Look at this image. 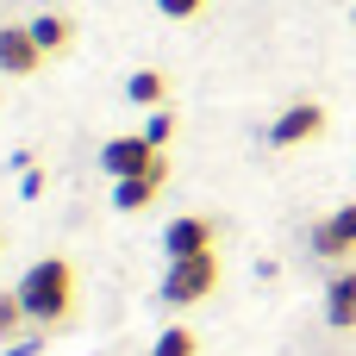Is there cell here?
Instances as JSON below:
<instances>
[{"mask_svg": "<svg viewBox=\"0 0 356 356\" xmlns=\"http://www.w3.org/2000/svg\"><path fill=\"white\" fill-rule=\"evenodd\" d=\"M13 294H19V307H25L31 325H63L75 313V269H69V257H38L19 275Z\"/></svg>", "mask_w": 356, "mask_h": 356, "instance_id": "obj_1", "label": "cell"}, {"mask_svg": "<svg viewBox=\"0 0 356 356\" xmlns=\"http://www.w3.org/2000/svg\"><path fill=\"white\" fill-rule=\"evenodd\" d=\"M219 288V257L207 250V257H175L169 269H163V300L181 313V307H200L207 294Z\"/></svg>", "mask_w": 356, "mask_h": 356, "instance_id": "obj_2", "label": "cell"}, {"mask_svg": "<svg viewBox=\"0 0 356 356\" xmlns=\"http://www.w3.org/2000/svg\"><path fill=\"white\" fill-rule=\"evenodd\" d=\"M163 163V150L144 138V131H125V138H106L100 144V169L113 175V181H131V175H144V169H156Z\"/></svg>", "mask_w": 356, "mask_h": 356, "instance_id": "obj_3", "label": "cell"}, {"mask_svg": "<svg viewBox=\"0 0 356 356\" xmlns=\"http://www.w3.org/2000/svg\"><path fill=\"white\" fill-rule=\"evenodd\" d=\"M313 257H325V263H350L356 257V200H344L338 213H325L313 225Z\"/></svg>", "mask_w": 356, "mask_h": 356, "instance_id": "obj_4", "label": "cell"}, {"mask_svg": "<svg viewBox=\"0 0 356 356\" xmlns=\"http://www.w3.org/2000/svg\"><path fill=\"white\" fill-rule=\"evenodd\" d=\"M319 131H325V106H319V100H294L288 113H275L269 144H275V150H294V144H313Z\"/></svg>", "mask_w": 356, "mask_h": 356, "instance_id": "obj_5", "label": "cell"}, {"mask_svg": "<svg viewBox=\"0 0 356 356\" xmlns=\"http://www.w3.org/2000/svg\"><path fill=\"white\" fill-rule=\"evenodd\" d=\"M163 250H169V263H175V257H207V250H213V219H200V213L169 219V225H163Z\"/></svg>", "mask_w": 356, "mask_h": 356, "instance_id": "obj_6", "label": "cell"}, {"mask_svg": "<svg viewBox=\"0 0 356 356\" xmlns=\"http://www.w3.org/2000/svg\"><path fill=\"white\" fill-rule=\"evenodd\" d=\"M38 63H44V50H38L31 25H0V75H31Z\"/></svg>", "mask_w": 356, "mask_h": 356, "instance_id": "obj_7", "label": "cell"}, {"mask_svg": "<svg viewBox=\"0 0 356 356\" xmlns=\"http://www.w3.org/2000/svg\"><path fill=\"white\" fill-rule=\"evenodd\" d=\"M163 181H169V163H156V169H144V175L119 181V188H113V207H119V213H144V207L163 194Z\"/></svg>", "mask_w": 356, "mask_h": 356, "instance_id": "obj_8", "label": "cell"}, {"mask_svg": "<svg viewBox=\"0 0 356 356\" xmlns=\"http://www.w3.org/2000/svg\"><path fill=\"white\" fill-rule=\"evenodd\" d=\"M325 319L338 332H356V269H338L332 288H325Z\"/></svg>", "mask_w": 356, "mask_h": 356, "instance_id": "obj_9", "label": "cell"}, {"mask_svg": "<svg viewBox=\"0 0 356 356\" xmlns=\"http://www.w3.org/2000/svg\"><path fill=\"white\" fill-rule=\"evenodd\" d=\"M125 94H131V106H150V113H156V106L169 100V75H163V69H138V75L125 81Z\"/></svg>", "mask_w": 356, "mask_h": 356, "instance_id": "obj_10", "label": "cell"}, {"mask_svg": "<svg viewBox=\"0 0 356 356\" xmlns=\"http://www.w3.org/2000/svg\"><path fill=\"white\" fill-rule=\"evenodd\" d=\"M31 38H38L44 56H56V50H69V19H63V13H38V19H31Z\"/></svg>", "mask_w": 356, "mask_h": 356, "instance_id": "obj_11", "label": "cell"}, {"mask_svg": "<svg viewBox=\"0 0 356 356\" xmlns=\"http://www.w3.org/2000/svg\"><path fill=\"white\" fill-rule=\"evenodd\" d=\"M150 356H200V338H194L188 325H163L156 344H150Z\"/></svg>", "mask_w": 356, "mask_h": 356, "instance_id": "obj_12", "label": "cell"}, {"mask_svg": "<svg viewBox=\"0 0 356 356\" xmlns=\"http://www.w3.org/2000/svg\"><path fill=\"white\" fill-rule=\"evenodd\" d=\"M31 319H25V307H19V294H0V350L6 344H19V332H25Z\"/></svg>", "mask_w": 356, "mask_h": 356, "instance_id": "obj_13", "label": "cell"}, {"mask_svg": "<svg viewBox=\"0 0 356 356\" xmlns=\"http://www.w3.org/2000/svg\"><path fill=\"white\" fill-rule=\"evenodd\" d=\"M144 138H150V144H156V150H163V144H169V138H175V113H163V106H156V113H150V119H144Z\"/></svg>", "mask_w": 356, "mask_h": 356, "instance_id": "obj_14", "label": "cell"}, {"mask_svg": "<svg viewBox=\"0 0 356 356\" xmlns=\"http://www.w3.org/2000/svg\"><path fill=\"white\" fill-rule=\"evenodd\" d=\"M200 6H207V0H156V13H163V19H194Z\"/></svg>", "mask_w": 356, "mask_h": 356, "instance_id": "obj_15", "label": "cell"}, {"mask_svg": "<svg viewBox=\"0 0 356 356\" xmlns=\"http://www.w3.org/2000/svg\"><path fill=\"white\" fill-rule=\"evenodd\" d=\"M19 194L38 200V194H44V169H25V175H19Z\"/></svg>", "mask_w": 356, "mask_h": 356, "instance_id": "obj_16", "label": "cell"}, {"mask_svg": "<svg viewBox=\"0 0 356 356\" xmlns=\"http://www.w3.org/2000/svg\"><path fill=\"white\" fill-rule=\"evenodd\" d=\"M350 19H356V6H350Z\"/></svg>", "mask_w": 356, "mask_h": 356, "instance_id": "obj_17", "label": "cell"}]
</instances>
